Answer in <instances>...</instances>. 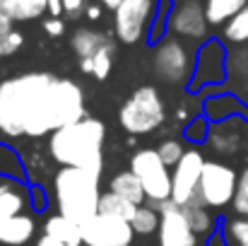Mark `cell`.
I'll use <instances>...</instances> for the list:
<instances>
[{
    "instance_id": "cell-13",
    "label": "cell",
    "mask_w": 248,
    "mask_h": 246,
    "mask_svg": "<svg viewBox=\"0 0 248 246\" xmlns=\"http://www.w3.org/2000/svg\"><path fill=\"white\" fill-rule=\"evenodd\" d=\"M162 215L159 222V246H198V234L193 232L188 215L173 200L155 205Z\"/></svg>"
},
{
    "instance_id": "cell-28",
    "label": "cell",
    "mask_w": 248,
    "mask_h": 246,
    "mask_svg": "<svg viewBox=\"0 0 248 246\" xmlns=\"http://www.w3.org/2000/svg\"><path fill=\"white\" fill-rule=\"evenodd\" d=\"M224 41L227 44H248V5L236 12L227 24H224Z\"/></svg>"
},
{
    "instance_id": "cell-14",
    "label": "cell",
    "mask_w": 248,
    "mask_h": 246,
    "mask_svg": "<svg viewBox=\"0 0 248 246\" xmlns=\"http://www.w3.org/2000/svg\"><path fill=\"white\" fill-rule=\"evenodd\" d=\"M36 232V222L31 215H15L0 220V244L5 246H24Z\"/></svg>"
},
{
    "instance_id": "cell-25",
    "label": "cell",
    "mask_w": 248,
    "mask_h": 246,
    "mask_svg": "<svg viewBox=\"0 0 248 246\" xmlns=\"http://www.w3.org/2000/svg\"><path fill=\"white\" fill-rule=\"evenodd\" d=\"M183 210H186L188 222H190V227L198 237H210L215 232V217L210 215V208H205V205H183Z\"/></svg>"
},
{
    "instance_id": "cell-16",
    "label": "cell",
    "mask_w": 248,
    "mask_h": 246,
    "mask_svg": "<svg viewBox=\"0 0 248 246\" xmlns=\"http://www.w3.org/2000/svg\"><path fill=\"white\" fill-rule=\"evenodd\" d=\"M27 188L19 186V181L15 179H5V183H0V220L5 217H15L24 210L27 203Z\"/></svg>"
},
{
    "instance_id": "cell-36",
    "label": "cell",
    "mask_w": 248,
    "mask_h": 246,
    "mask_svg": "<svg viewBox=\"0 0 248 246\" xmlns=\"http://www.w3.org/2000/svg\"><path fill=\"white\" fill-rule=\"evenodd\" d=\"M44 32L51 34V36H61L65 32V22L61 17H51V19H44Z\"/></svg>"
},
{
    "instance_id": "cell-11",
    "label": "cell",
    "mask_w": 248,
    "mask_h": 246,
    "mask_svg": "<svg viewBox=\"0 0 248 246\" xmlns=\"http://www.w3.org/2000/svg\"><path fill=\"white\" fill-rule=\"evenodd\" d=\"M205 155L200 150H186L181 162L171 169V200L176 205H188L200 186V176L205 169Z\"/></svg>"
},
{
    "instance_id": "cell-24",
    "label": "cell",
    "mask_w": 248,
    "mask_h": 246,
    "mask_svg": "<svg viewBox=\"0 0 248 246\" xmlns=\"http://www.w3.org/2000/svg\"><path fill=\"white\" fill-rule=\"evenodd\" d=\"M159 222H162L159 210H157L155 205H145V203L138 205V210H135V215H133V220H130L135 234H140V237L155 234V232L159 230Z\"/></svg>"
},
{
    "instance_id": "cell-37",
    "label": "cell",
    "mask_w": 248,
    "mask_h": 246,
    "mask_svg": "<svg viewBox=\"0 0 248 246\" xmlns=\"http://www.w3.org/2000/svg\"><path fill=\"white\" fill-rule=\"evenodd\" d=\"M29 198H31V205H34V210H46V205H48V198H46V191H44L41 186H34V188H31V193H29Z\"/></svg>"
},
{
    "instance_id": "cell-10",
    "label": "cell",
    "mask_w": 248,
    "mask_h": 246,
    "mask_svg": "<svg viewBox=\"0 0 248 246\" xmlns=\"http://www.w3.org/2000/svg\"><path fill=\"white\" fill-rule=\"evenodd\" d=\"M135 230L128 220L96 213L82 225L84 246H133Z\"/></svg>"
},
{
    "instance_id": "cell-9",
    "label": "cell",
    "mask_w": 248,
    "mask_h": 246,
    "mask_svg": "<svg viewBox=\"0 0 248 246\" xmlns=\"http://www.w3.org/2000/svg\"><path fill=\"white\" fill-rule=\"evenodd\" d=\"M236 183H239V176H236V171L229 164L217 162V160H207L195 196L202 200L205 208L219 210L224 205H232L234 193H236Z\"/></svg>"
},
{
    "instance_id": "cell-27",
    "label": "cell",
    "mask_w": 248,
    "mask_h": 246,
    "mask_svg": "<svg viewBox=\"0 0 248 246\" xmlns=\"http://www.w3.org/2000/svg\"><path fill=\"white\" fill-rule=\"evenodd\" d=\"M173 10V0H157V10H155V19H152V29H150V44H159L169 32V17Z\"/></svg>"
},
{
    "instance_id": "cell-26",
    "label": "cell",
    "mask_w": 248,
    "mask_h": 246,
    "mask_svg": "<svg viewBox=\"0 0 248 246\" xmlns=\"http://www.w3.org/2000/svg\"><path fill=\"white\" fill-rule=\"evenodd\" d=\"M0 176L5 179H15V181H24V162L17 155V150H12L10 145L0 143Z\"/></svg>"
},
{
    "instance_id": "cell-1",
    "label": "cell",
    "mask_w": 248,
    "mask_h": 246,
    "mask_svg": "<svg viewBox=\"0 0 248 246\" xmlns=\"http://www.w3.org/2000/svg\"><path fill=\"white\" fill-rule=\"evenodd\" d=\"M78 82L53 73H22L0 82V131L7 138H44L84 118Z\"/></svg>"
},
{
    "instance_id": "cell-31",
    "label": "cell",
    "mask_w": 248,
    "mask_h": 246,
    "mask_svg": "<svg viewBox=\"0 0 248 246\" xmlns=\"http://www.w3.org/2000/svg\"><path fill=\"white\" fill-rule=\"evenodd\" d=\"M224 234L232 246H248V217H234L224 225Z\"/></svg>"
},
{
    "instance_id": "cell-12",
    "label": "cell",
    "mask_w": 248,
    "mask_h": 246,
    "mask_svg": "<svg viewBox=\"0 0 248 246\" xmlns=\"http://www.w3.org/2000/svg\"><path fill=\"white\" fill-rule=\"evenodd\" d=\"M207 29H210V22H207L202 2H198V0L173 2V10L169 17V34L202 44L207 39Z\"/></svg>"
},
{
    "instance_id": "cell-30",
    "label": "cell",
    "mask_w": 248,
    "mask_h": 246,
    "mask_svg": "<svg viewBox=\"0 0 248 246\" xmlns=\"http://www.w3.org/2000/svg\"><path fill=\"white\" fill-rule=\"evenodd\" d=\"M210 131H212V121H210L207 116H195V118L183 128V135H186V140H190V143H207Z\"/></svg>"
},
{
    "instance_id": "cell-45",
    "label": "cell",
    "mask_w": 248,
    "mask_h": 246,
    "mask_svg": "<svg viewBox=\"0 0 248 246\" xmlns=\"http://www.w3.org/2000/svg\"><path fill=\"white\" fill-rule=\"evenodd\" d=\"M2 56H5V53H2V44H0V58H2Z\"/></svg>"
},
{
    "instance_id": "cell-32",
    "label": "cell",
    "mask_w": 248,
    "mask_h": 246,
    "mask_svg": "<svg viewBox=\"0 0 248 246\" xmlns=\"http://www.w3.org/2000/svg\"><path fill=\"white\" fill-rule=\"evenodd\" d=\"M232 208L239 217H248V166L239 174V183H236V193L232 200Z\"/></svg>"
},
{
    "instance_id": "cell-41",
    "label": "cell",
    "mask_w": 248,
    "mask_h": 246,
    "mask_svg": "<svg viewBox=\"0 0 248 246\" xmlns=\"http://www.w3.org/2000/svg\"><path fill=\"white\" fill-rule=\"evenodd\" d=\"M46 12H48L51 17H61V15L65 12V7H63V0H48V7H46Z\"/></svg>"
},
{
    "instance_id": "cell-42",
    "label": "cell",
    "mask_w": 248,
    "mask_h": 246,
    "mask_svg": "<svg viewBox=\"0 0 248 246\" xmlns=\"http://www.w3.org/2000/svg\"><path fill=\"white\" fill-rule=\"evenodd\" d=\"M87 19H92V22H96L99 17H101V5H87Z\"/></svg>"
},
{
    "instance_id": "cell-46",
    "label": "cell",
    "mask_w": 248,
    "mask_h": 246,
    "mask_svg": "<svg viewBox=\"0 0 248 246\" xmlns=\"http://www.w3.org/2000/svg\"><path fill=\"white\" fill-rule=\"evenodd\" d=\"M0 7H2V0H0Z\"/></svg>"
},
{
    "instance_id": "cell-22",
    "label": "cell",
    "mask_w": 248,
    "mask_h": 246,
    "mask_svg": "<svg viewBox=\"0 0 248 246\" xmlns=\"http://www.w3.org/2000/svg\"><path fill=\"white\" fill-rule=\"evenodd\" d=\"M135 210H138V205L130 203L128 198H123V196H118V193H113V191L101 193L99 213H104V215H113V217H121V220H128V222H130L133 215H135Z\"/></svg>"
},
{
    "instance_id": "cell-18",
    "label": "cell",
    "mask_w": 248,
    "mask_h": 246,
    "mask_svg": "<svg viewBox=\"0 0 248 246\" xmlns=\"http://www.w3.org/2000/svg\"><path fill=\"white\" fill-rule=\"evenodd\" d=\"M239 140H241V133H239L234 118L219 121L217 126H212L210 138H207L210 148L217 150V152H234V150L239 148Z\"/></svg>"
},
{
    "instance_id": "cell-38",
    "label": "cell",
    "mask_w": 248,
    "mask_h": 246,
    "mask_svg": "<svg viewBox=\"0 0 248 246\" xmlns=\"http://www.w3.org/2000/svg\"><path fill=\"white\" fill-rule=\"evenodd\" d=\"M12 24H15L12 15H10V12H5V10L0 7V39H2L5 34H10V32H12Z\"/></svg>"
},
{
    "instance_id": "cell-8",
    "label": "cell",
    "mask_w": 248,
    "mask_h": 246,
    "mask_svg": "<svg viewBox=\"0 0 248 246\" xmlns=\"http://www.w3.org/2000/svg\"><path fill=\"white\" fill-rule=\"evenodd\" d=\"M157 0H123L113 10V32L121 44H140L150 39Z\"/></svg>"
},
{
    "instance_id": "cell-3",
    "label": "cell",
    "mask_w": 248,
    "mask_h": 246,
    "mask_svg": "<svg viewBox=\"0 0 248 246\" xmlns=\"http://www.w3.org/2000/svg\"><path fill=\"white\" fill-rule=\"evenodd\" d=\"M53 196L61 215L84 225L99 213V174L78 166H61L53 176Z\"/></svg>"
},
{
    "instance_id": "cell-4",
    "label": "cell",
    "mask_w": 248,
    "mask_h": 246,
    "mask_svg": "<svg viewBox=\"0 0 248 246\" xmlns=\"http://www.w3.org/2000/svg\"><path fill=\"white\" fill-rule=\"evenodd\" d=\"M164 101H162L157 87H152V84L138 87L118 111V121L130 135H147V133L157 131L164 123Z\"/></svg>"
},
{
    "instance_id": "cell-20",
    "label": "cell",
    "mask_w": 248,
    "mask_h": 246,
    "mask_svg": "<svg viewBox=\"0 0 248 246\" xmlns=\"http://www.w3.org/2000/svg\"><path fill=\"white\" fill-rule=\"evenodd\" d=\"M108 41L106 34L96 32V29H89V27H80L75 29L70 44H73V51L78 53V58H94V53Z\"/></svg>"
},
{
    "instance_id": "cell-34",
    "label": "cell",
    "mask_w": 248,
    "mask_h": 246,
    "mask_svg": "<svg viewBox=\"0 0 248 246\" xmlns=\"http://www.w3.org/2000/svg\"><path fill=\"white\" fill-rule=\"evenodd\" d=\"M0 44H2V53L5 56H12V53H17L19 49H22V44H24V36L19 34V32H10V34H5L2 39H0Z\"/></svg>"
},
{
    "instance_id": "cell-2",
    "label": "cell",
    "mask_w": 248,
    "mask_h": 246,
    "mask_svg": "<svg viewBox=\"0 0 248 246\" xmlns=\"http://www.w3.org/2000/svg\"><path fill=\"white\" fill-rule=\"evenodd\" d=\"M104 138H106V126L92 116H84L80 121L51 133L48 150L51 157L61 166H78L101 176Z\"/></svg>"
},
{
    "instance_id": "cell-6",
    "label": "cell",
    "mask_w": 248,
    "mask_h": 246,
    "mask_svg": "<svg viewBox=\"0 0 248 246\" xmlns=\"http://www.w3.org/2000/svg\"><path fill=\"white\" fill-rule=\"evenodd\" d=\"M130 171L140 179L152 205L171 200V166H166L157 150L142 148L130 157Z\"/></svg>"
},
{
    "instance_id": "cell-35",
    "label": "cell",
    "mask_w": 248,
    "mask_h": 246,
    "mask_svg": "<svg viewBox=\"0 0 248 246\" xmlns=\"http://www.w3.org/2000/svg\"><path fill=\"white\" fill-rule=\"evenodd\" d=\"M63 7H65V15L70 19H78L80 15L87 12V2L84 0H63Z\"/></svg>"
},
{
    "instance_id": "cell-23",
    "label": "cell",
    "mask_w": 248,
    "mask_h": 246,
    "mask_svg": "<svg viewBox=\"0 0 248 246\" xmlns=\"http://www.w3.org/2000/svg\"><path fill=\"white\" fill-rule=\"evenodd\" d=\"M48 7V0H2V10L12 15L15 22L36 19Z\"/></svg>"
},
{
    "instance_id": "cell-39",
    "label": "cell",
    "mask_w": 248,
    "mask_h": 246,
    "mask_svg": "<svg viewBox=\"0 0 248 246\" xmlns=\"http://www.w3.org/2000/svg\"><path fill=\"white\" fill-rule=\"evenodd\" d=\"M36 246H73L68 244V242H63V239H56V237H51V234H41L39 239H36Z\"/></svg>"
},
{
    "instance_id": "cell-29",
    "label": "cell",
    "mask_w": 248,
    "mask_h": 246,
    "mask_svg": "<svg viewBox=\"0 0 248 246\" xmlns=\"http://www.w3.org/2000/svg\"><path fill=\"white\" fill-rule=\"evenodd\" d=\"M92 75L96 78V80H106L108 75H111V68H113V44L111 41H106L96 53H94V58H92Z\"/></svg>"
},
{
    "instance_id": "cell-5",
    "label": "cell",
    "mask_w": 248,
    "mask_h": 246,
    "mask_svg": "<svg viewBox=\"0 0 248 246\" xmlns=\"http://www.w3.org/2000/svg\"><path fill=\"white\" fill-rule=\"evenodd\" d=\"M195 68V53L190 46L173 34H166L159 44H155L152 51V70L166 84L188 87Z\"/></svg>"
},
{
    "instance_id": "cell-15",
    "label": "cell",
    "mask_w": 248,
    "mask_h": 246,
    "mask_svg": "<svg viewBox=\"0 0 248 246\" xmlns=\"http://www.w3.org/2000/svg\"><path fill=\"white\" fill-rule=\"evenodd\" d=\"M239 114H246V109L234 94H210L202 101V116H207L210 121L219 123V121L236 118Z\"/></svg>"
},
{
    "instance_id": "cell-7",
    "label": "cell",
    "mask_w": 248,
    "mask_h": 246,
    "mask_svg": "<svg viewBox=\"0 0 248 246\" xmlns=\"http://www.w3.org/2000/svg\"><path fill=\"white\" fill-rule=\"evenodd\" d=\"M229 75V53L222 41L205 39L195 51V68L188 84V92H207L227 80Z\"/></svg>"
},
{
    "instance_id": "cell-19",
    "label": "cell",
    "mask_w": 248,
    "mask_h": 246,
    "mask_svg": "<svg viewBox=\"0 0 248 246\" xmlns=\"http://www.w3.org/2000/svg\"><path fill=\"white\" fill-rule=\"evenodd\" d=\"M108 191H113V193H118V196L128 198V200H130V203H135V205H142V203L147 200V196H145V188H142L140 179H138L130 169H128V171L116 174V176L111 179V183H108Z\"/></svg>"
},
{
    "instance_id": "cell-33",
    "label": "cell",
    "mask_w": 248,
    "mask_h": 246,
    "mask_svg": "<svg viewBox=\"0 0 248 246\" xmlns=\"http://www.w3.org/2000/svg\"><path fill=\"white\" fill-rule=\"evenodd\" d=\"M157 152H159V157L164 160L166 166H176V164L181 162V157L186 155V148L181 145V140H164V143H159V148H157Z\"/></svg>"
},
{
    "instance_id": "cell-17",
    "label": "cell",
    "mask_w": 248,
    "mask_h": 246,
    "mask_svg": "<svg viewBox=\"0 0 248 246\" xmlns=\"http://www.w3.org/2000/svg\"><path fill=\"white\" fill-rule=\"evenodd\" d=\"M44 232L51 234V237H56V239H63V242H68V244H73V246L82 244V225H78L75 220H70V217H65L61 213L58 215H51L46 220Z\"/></svg>"
},
{
    "instance_id": "cell-43",
    "label": "cell",
    "mask_w": 248,
    "mask_h": 246,
    "mask_svg": "<svg viewBox=\"0 0 248 246\" xmlns=\"http://www.w3.org/2000/svg\"><path fill=\"white\" fill-rule=\"evenodd\" d=\"M121 2H123V0H99V5H101V7H108V10H116Z\"/></svg>"
},
{
    "instance_id": "cell-40",
    "label": "cell",
    "mask_w": 248,
    "mask_h": 246,
    "mask_svg": "<svg viewBox=\"0 0 248 246\" xmlns=\"http://www.w3.org/2000/svg\"><path fill=\"white\" fill-rule=\"evenodd\" d=\"M207 246H232V242L227 239V234H224V232H219V230H217V232H212V234H210Z\"/></svg>"
},
{
    "instance_id": "cell-44",
    "label": "cell",
    "mask_w": 248,
    "mask_h": 246,
    "mask_svg": "<svg viewBox=\"0 0 248 246\" xmlns=\"http://www.w3.org/2000/svg\"><path fill=\"white\" fill-rule=\"evenodd\" d=\"M80 68H82V73H89L92 75V58H80Z\"/></svg>"
},
{
    "instance_id": "cell-21",
    "label": "cell",
    "mask_w": 248,
    "mask_h": 246,
    "mask_svg": "<svg viewBox=\"0 0 248 246\" xmlns=\"http://www.w3.org/2000/svg\"><path fill=\"white\" fill-rule=\"evenodd\" d=\"M248 0H205V15L210 24H227L236 12H241Z\"/></svg>"
}]
</instances>
